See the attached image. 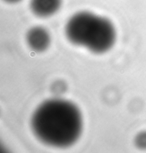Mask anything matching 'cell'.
Wrapping results in <instances>:
<instances>
[{"mask_svg": "<svg viewBox=\"0 0 146 153\" xmlns=\"http://www.w3.org/2000/svg\"><path fill=\"white\" fill-rule=\"evenodd\" d=\"M62 6V0H30L29 8L36 17L48 18L56 14Z\"/></svg>", "mask_w": 146, "mask_h": 153, "instance_id": "obj_4", "label": "cell"}, {"mask_svg": "<svg viewBox=\"0 0 146 153\" xmlns=\"http://www.w3.org/2000/svg\"><path fill=\"white\" fill-rule=\"evenodd\" d=\"M64 32L69 42L97 54L109 52L117 38L110 19L88 11L73 14L66 23Z\"/></svg>", "mask_w": 146, "mask_h": 153, "instance_id": "obj_2", "label": "cell"}, {"mask_svg": "<svg viewBox=\"0 0 146 153\" xmlns=\"http://www.w3.org/2000/svg\"><path fill=\"white\" fill-rule=\"evenodd\" d=\"M35 137L48 146L67 148L78 142L83 129V115L77 105L62 98L39 104L30 120Z\"/></svg>", "mask_w": 146, "mask_h": 153, "instance_id": "obj_1", "label": "cell"}, {"mask_svg": "<svg viewBox=\"0 0 146 153\" xmlns=\"http://www.w3.org/2000/svg\"><path fill=\"white\" fill-rule=\"evenodd\" d=\"M135 144L140 149L146 148V132H140L135 138Z\"/></svg>", "mask_w": 146, "mask_h": 153, "instance_id": "obj_5", "label": "cell"}, {"mask_svg": "<svg viewBox=\"0 0 146 153\" xmlns=\"http://www.w3.org/2000/svg\"><path fill=\"white\" fill-rule=\"evenodd\" d=\"M26 42L33 52L41 53L49 48L52 43V37L50 32L45 27L34 26L27 31Z\"/></svg>", "mask_w": 146, "mask_h": 153, "instance_id": "obj_3", "label": "cell"}, {"mask_svg": "<svg viewBox=\"0 0 146 153\" xmlns=\"http://www.w3.org/2000/svg\"><path fill=\"white\" fill-rule=\"evenodd\" d=\"M4 1L9 4H16L20 2V1H22V0H4Z\"/></svg>", "mask_w": 146, "mask_h": 153, "instance_id": "obj_6", "label": "cell"}]
</instances>
